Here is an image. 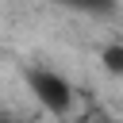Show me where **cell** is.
Returning a JSON list of instances; mask_svg holds the SVG:
<instances>
[{
	"label": "cell",
	"instance_id": "cell-2",
	"mask_svg": "<svg viewBox=\"0 0 123 123\" xmlns=\"http://www.w3.org/2000/svg\"><path fill=\"white\" fill-rule=\"evenodd\" d=\"M100 65H104V73L123 77V42H108L100 50Z\"/></svg>",
	"mask_w": 123,
	"mask_h": 123
},
{
	"label": "cell",
	"instance_id": "cell-1",
	"mask_svg": "<svg viewBox=\"0 0 123 123\" xmlns=\"http://www.w3.org/2000/svg\"><path fill=\"white\" fill-rule=\"evenodd\" d=\"M23 81H27L31 96L42 104V111H50V115H58V119H65V115L73 111V104H77L73 81H69V77H62L58 69H46V65H31V69L23 73Z\"/></svg>",
	"mask_w": 123,
	"mask_h": 123
},
{
	"label": "cell",
	"instance_id": "cell-3",
	"mask_svg": "<svg viewBox=\"0 0 123 123\" xmlns=\"http://www.w3.org/2000/svg\"><path fill=\"white\" fill-rule=\"evenodd\" d=\"M73 12H85V15H111L115 12V0H58Z\"/></svg>",
	"mask_w": 123,
	"mask_h": 123
}]
</instances>
